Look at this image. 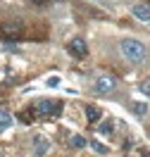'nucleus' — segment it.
<instances>
[{"label": "nucleus", "instance_id": "obj_15", "mask_svg": "<svg viewBox=\"0 0 150 157\" xmlns=\"http://www.w3.org/2000/svg\"><path fill=\"white\" fill-rule=\"evenodd\" d=\"M48 2H55V0H48Z\"/></svg>", "mask_w": 150, "mask_h": 157}, {"label": "nucleus", "instance_id": "obj_11", "mask_svg": "<svg viewBox=\"0 0 150 157\" xmlns=\"http://www.w3.org/2000/svg\"><path fill=\"white\" fill-rule=\"evenodd\" d=\"M133 112H136V114H145V112H148V105H145V102H133Z\"/></svg>", "mask_w": 150, "mask_h": 157}, {"label": "nucleus", "instance_id": "obj_14", "mask_svg": "<svg viewBox=\"0 0 150 157\" xmlns=\"http://www.w3.org/2000/svg\"><path fill=\"white\" fill-rule=\"evenodd\" d=\"M57 83H60V81H57V76H50V78H48V86H52V88H55Z\"/></svg>", "mask_w": 150, "mask_h": 157}, {"label": "nucleus", "instance_id": "obj_6", "mask_svg": "<svg viewBox=\"0 0 150 157\" xmlns=\"http://www.w3.org/2000/svg\"><path fill=\"white\" fill-rule=\"evenodd\" d=\"M48 147H50V143H48L45 136H36L33 138V155L36 157H43L45 152H48Z\"/></svg>", "mask_w": 150, "mask_h": 157}, {"label": "nucleus", "instance_id": "obj_9", "mask_svg": "<svg viewBox=\"0 0 150 157\" xmlns=\"http://www.w3.org/2000/svg\"><path fill=\"white\" fill-rule=\"evenodd\" d=\"M86 117H88V121H90V124H95V121L100 119V112H98L95 107H93V105H88V107H86Z\"/></svg>", "mask_w": 150, "mask_h": 157}, {"label": "nucleus", "instance_id": "obj_13", "mask_svg": "<svg viewBox=\"0 0 150 157\" xmlns=\"http://www.w3.org/2000/svg\"><path fill=\"white\" fill-rule=\"evenodd\" d=\"M140 90H143L145 95H150V81H145V83H140Z\"/></svg>", "mask_w": 150, "mask_h": 157}, {"label": "nucleus", "instance_id": "obj_1", "mask_svg": "<svg viewBox=\"0 0 150 157\" xmlns=\"http://www.w3.org/2000/svg\"><path fill=\"white\" fill-rule=\"evenodd\" d=\"M119 48H121V55L129 59V62H133V64H140V62L145 59V55H148L145 45L136 38H124Z\"/></svg>", "mask_w": 150, "mask_h": 157}, {"label": "nucleus", "instance_id": "obj_8", "mask_svg": "<svg viewBox=\"0 0 150 157\" xmlns=\"http://www.w3.org/2000/svg\"><path fill=\"white\" fill-rule=\"evenodd\" d=\"M69 143H71V147H79V150L88 145V140H86L83 136H79V133H76V136H71V138H69Z\"/></svg>", "mask_w": 150, "mask_h": 157}, {"label": "nucleus", "instance_id": "obj_3", "mask_svg": "<svg viewBox=\"0 0 150 157\" xmlns=\"http://www.w3.org/2000/svg\"><path fill=\"white\" fill-rule=\"evenodd\" d=\"M2 38H7V40H14V38H19L21 36V21L17 19H12V21H5L2 24Z\"/></svg>", "mask_w": 150, "mask_h": 157}, {"label": "nucleus", "instance_id": "obj_2", "mask_svg": "<svg viewBox=\"0 0 150 157\" xmlns=\"http://www.w3.org/2000/svg\"><path fill=\"white\" fill-rule=\"evenodd\" d=\"M36 112L43 114V117H50V114L62 112V105H60V102H55V100H40V102H36Z\"/></svg>", "mask_w": 150, "mask_h": 157}, {"label": "nucleus", "instance_id": "obj_10", "mask_svg": "<svg viewBox=\"0 0 150 157\" xmlns=\"http://www.w3.org/2000/svg\"><path fill=\"white\" fill-rule=\"evenodd\" d=\"M10 124H12L10 112H5V109H2V112H0V131H2V128H7Z\"/></svg>", "mask_w": 150, "mask_h": 157}, {"label": "nucleus", "instance_id": "obj_12", "mask_svg": "<svg viewBox=\"0 0 150 157\" xmlns=\"http://www.w3.org/2000/svg\"><path fill=\"white\" fill-rule=\"evenodd\" d=\"M100 131H102V133H110V131H112V124H107V121H105V124H100Z\"/></svg>", "mask_w": 150, "mask_h": 157}, {"label": "nucleus", "instance_id": "obj_5", "mask_svg": "<svg viewBox=\"0 0 150 157\" xmlns=\"http://www.w3.org/2000/svg\"><path fill=\"white\" fill-rule=\"evenodd\" d=\"M114 86H117V78L114 76H98L95 83H93V88L98 93H110V90H114Z\"/></svg>", "mask_w": 150, "mask_h": 157}, {"label": "nucleus", "instance_id": "obj_7", "mask_svg": "<svg viewBox=\"0 0 150 157\" xmlns=\"http://www.w3.org/2000/svg\"><path fill=\"white\" fill-rule=\"evenodd\" d=\"M88 145L93 147V152H98V155H107V152H110V147H107V145H102L100 140H90Z\"/></svg>", "mask_w": 150, "mask_h": 157}, {"label": "nucleus", "instance_id": "obj_16", "mask_svg": "<svg viewBox=\"0 0 150 157\" xmlns=\"http://www.w3.org/2000/svg\"><path fill=\"white\" fill-rule=\"evenodd\" d=\"M0 157H2V155H0Z\"/></svg>", "mask_w": 150, "mask_h": 157}, {"label": "nucleus", "instance_id": "obj_4", "mask_svg": "<svg viewBox=\"0 0 150 157\" xmlns=\"http://www.w3.org/2000/svg\"><path fill=\"white\" fill-rule=\"evenodd\" d=\"M67 50H69L74 57H86V55H88V45H86L83 38H71L69 45H67Z\"/></svg>", "mask_w": 150, "mask_h": 157}]
</instances>
